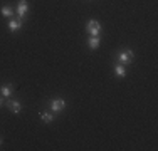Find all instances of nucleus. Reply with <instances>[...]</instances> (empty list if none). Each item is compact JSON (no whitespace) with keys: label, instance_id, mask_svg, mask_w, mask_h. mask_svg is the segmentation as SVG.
Instances as JSON below:
<instances>
[{"label":"nucleus","instance_id":"obj_1","mask_svg":"<svg viewBox=\"0 0 158 151\" xmlns=\"http://www.w3.org/2000/svg\"><path fill=\"white\" fill-rule=\"evenodd\" d=\"M135 59V52L131 51V49H126V51H121L118 54V62L123 64V66H126V64H131Z\"/></svg>","mask_w":158,"mask_h":151},{"label":"nucleus","instance_id":"obj_2","mask_svg":"<svg viewBox=\"0 0 158 151\" xmlns=\"http://www.w3.org/2000/svg\"><path fill=\"white\" fill-rule=\"evenodd\" d=\"M86 30H88L89 35H99L101 32V24L98 20H94V18H91V20L86 24Z\"/></svg>","mask_w":158,"mask_h":151},{"label":"nucleus","instance_id":"obj_3","mask_svg":"<svg viewBox=\"0 0 158 151\" xmlns=\"http://www.w3.org/2000/svg\"><path fill=\"white\" fill-rule=\"evenodd\" d=\"M5 104H7V108H9V111H10V112H14V114H19V112L22 111V106H20V103H19V101L9 99Z\"/></svg>","mask_w":158,"mask_h":151},{"label":"nucleus","instance_id":"obj_4","mask_svg":"<svg viewBox=\"0 0 158 151\" xmlns=\"http://www.w3.org/2000/svg\"><path fill=\"white\" fill-rule=\"evenodd\" d=\"M27 10H29V5H27V2L25 0H20L19 2V5H17V14H19V18H24L25 15H27Z\"/></svg>","mask_w":158,"mask_h":151},{"label":"nucleus","instance_id":"obj_5","mask_svg":"<svg viewBox=\"0 0 158 151\" xmlns=\"http://www.w3.org/2000/svg\"><path fill=\"white\" fill-rule=\"evenodd\" d=\"M64 108H66V101H64V99H54V101H51V109L54 112H61Z\"/></svg>","mask_w":158,"mask_h":151},{"label":"nucleus","instance_id":"obj_6","mask_svg":"<svg viewBox=\"0 0 158 151\" xmlns=\"http://www.w3.org/2000/svg\"><path fill=\"white\" fill-rule=\"evenodd\" d=\"M22 27V20L20 18H15V20H10L9 22V30L10 32H19Z\"/></svg>","mask_w":158,"mask_h":151},{"label":"nucleus","instance_id":"obj_7","mask_svg":"<svg viewBox=\"0 0 158 151\" xmlns=\"http://www.w3.org/2000/svg\"><path fill=\"white\" fill-rule=\"evenodd\" d=\"M88 45H89L91 51H96V49L99 47V37H98V35H91V37H89V40H88Z\"/></svg>","mask_w":158,"mask_h":151},{"label":"nucleus","instance_id":"obj_8","mask_svg":"<svg viewBox=\"0 0 158 151\" xmlns=\"http://www.w3.org/2000/svg\"><path fill=\"white\" fill-rule=\"evenodd\" d=\"M114 74L118 76V77H125L126 76V71H125V66H123V64H116L114 66Z\"/></svg>","mask_w":158,"mask_h":151},{"label":"nucleus","instance_id":"obj_9","mask_svg":"<svg viewBox=\"0 0 158 151\" xmlns=\"http://www.w3.org/2000/svg\"><path fill=\"white\" fill-rule=\"evenodd\" d=\"M0 92H2L3 97H9L10 94H12V84H3L2 88H0Z\"/></svg>","mask_w":158,"mask_h":151},{"label":"nucleus","instance_id":"obj_10","mask_svg":"<svg viewBox=\"0 0 158 151\" xmlns=\"http://www.w3.org/2000/svg\"><path fill=\"white\" fill-rule=\"evenodd\" d=\"M0 14H2L3 17H12V15H14V9H12L10 5H5V7H2Z\"/></svg>","mask_w":158,"mask_h":151},{"label":"nucleus","instance_id":"obj_11","mask_svg":"<svg viewBox=\"0 0 158 151\" xmlns=\"http://www.w3.org/2000/svg\"><path fill=\"white\" fill-rule=\"evenodd\" d=\"M40 118H42V121H44V123H47V124L54 121V118H52L51 112H42V116H40Z\"/></svg>","mask_w":158,"mask_h":151},{"label":"nucleus","instance_id":"obj_12","mask_svg":"<svg viewBox=\"0 0 158 151\" xmlns=\"http://www.w3.org/2000/svg\"><path fill=\"white\" fill-rule=\"evenodd\" d=\"M3 106V97H0V108Z\"/></svg>","mask_w":158,"mask_h":151},{"label":"nucleus","instance_id":"obj_13","mask_svg":"<svg viewBox=\"0 0 158 151\" xmlns=\"http://www.w3.org/2000/svg\"><path fill=\"white\" fill-rule=\"evenodd\" d=\"M0 145H2V138H0Z\"/></svg>","mask_w":158,"mask_h":151}]
</instances>
